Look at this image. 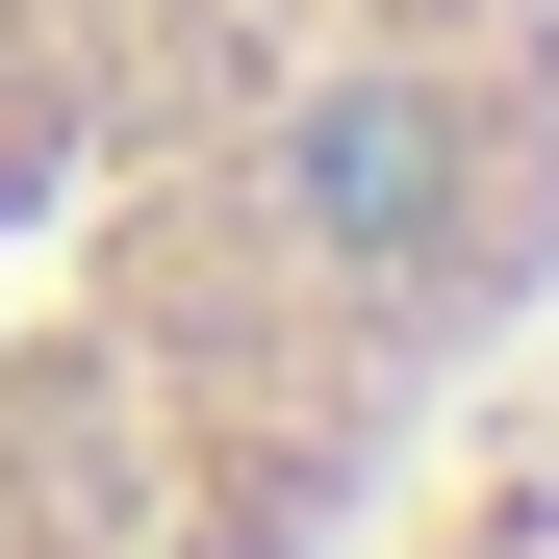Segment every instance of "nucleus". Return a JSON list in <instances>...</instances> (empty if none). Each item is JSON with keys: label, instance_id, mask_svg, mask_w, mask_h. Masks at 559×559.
<instances>
[{"label": "nucleus", "instance_id": "1", "mask_svg": "<svg viewBox=\"0 0 559 559\" xmlns=\"http://www.w3.org/2000/svg\"><path fill=\"white\" fill-rule=\"evenodd\" d=\"M559 331V0H0V559H382Z\"/></svg>", "mask_w": 559, "mask_h": 559}]
</instances>
